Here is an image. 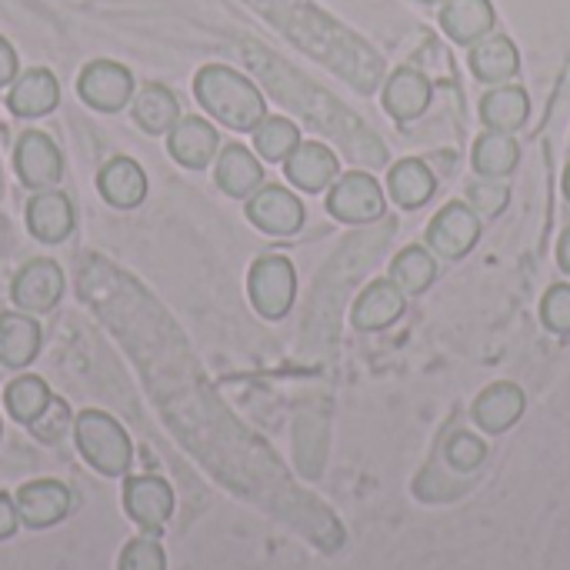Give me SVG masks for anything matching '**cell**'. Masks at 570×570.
Wrapping results in <instances>:
<instances>
[{
  "label": "cell",
  "instance_id": "cell-13",
  "mask_svg": "<svg viewBox=\"0 0 570 570\" xmlns=\"http://www.w3.org/2000/svg\"><path fill=\"white\" fill-rule=\"evenodd\" d=\"M63 294V274L53 261H30L20 267V274L13 277V287H10V297L20 311H30V314H47L57 307Z\"/></svg>",
  "mask_w": 570,
  "mask_h": 570
},
{
  "label": "cell",
  "instance_id": "cell-19",
  "mask_svg": "<svg viewBox=\"0 0 570 570\" xmlns=\"http://www.w3.org/2000/svg\"><path fill=\"white\" fill-rule=\"evenodd\" d=\"M214 177H217V187L234 200H247L250 194L264 187V167L244 144H227L220 150Z\"/></svg>",
  "mask_w": 570,
  "mask_h": 570
},
{
  "label": "cell",
  "instance_id": "cell-20",
  "mask_svg": "<svg viewBox=\"0 0 570 570\" xmlns=\"http://www.w3.org/2000/svg\"><path fill=\"white\" fill-rule=\"evenodd\" d=\"M57 104H60V83L43 67L17 73V80L10 83V94H7V107L17 117H43Z\"/></svg>",
  "mask_w": 570,
  "mask_h": 570
},
{
  "label": "cell",
  "instance_id": "cell-32",
  "mask_svg": "<svg viewBox=\"0 0 570 570\" xmlns=\"http://www.w3.org/2000/svg\"><path fill=\"white\" fill-rule=\"evenodd\" d=\"M117 570H167V558H164V548H160L157 534L134 538L120 551V568Z\"/></svg>",
  "mask_w": 570,
  "mask_h": 570
},
{
  "label": "cell",
  "instance_id": "cell-12",
  "mask_svg": "<svg viewBox=\"0 0 570 570\" xmlns=\"http://www.w3.org/2000/svg\"><path fill=\"white\" fill-rule=\"evenodd\" d=\"M124 511L134 524H140L147 534H160L167 518L174 514V491L160 478H130L124 484Z\"/></svg>",
  "mask_w": 570,
  "mask_h": 570
},
{
  "label": "cell",
  "instance_id": "cell-16",
  "mask_svg": "<svg viewBox=\"0 0 570 570\" xmlns=\"http://www.w3.org/2000/svg\"><path fill=\"white\" fill-rule=\"evenodd\" d=\"M17 514L27 528H53L70 514V491L60 481H30L17 491Z\"/></svg>",
  "mask_w": 570,
  "mask_h": 570
},
{
  "label": "cell",
  "instance_id": "cell-26",
  "mask_svg": "<svg viewBox=\"0 0 570 570\" xmlns=\"http://www.w3.org/2000/svg\"><path fill=\"white\" fill-rule=\"evenodd\" d=\"M40 351V327L27 314H0V364L27 367Z\"/></svg>",
  "mask_w": 570,
  "mask_h": 570
},
{
  "label": "cell",
  "instance_id": "cell-11",
  "mask_svg": "<svg viewBox=\"0 0 570 570\" xmlns=\"http://www.w3.org/2000/svg\"><path fill=\"white\" fill-rule=\"evenodd\" d=\"M404 311H407V294L391 277H377L357 294L351 307V324L357 331H384L397 324Z\"/></svg>",
  "mask_w": 570,
  "mask_h": 570
},
{
  "label": "cell",
  "instance_id": "cell-28",
  "mask_svg": "<svg viewBox=\"0 0 570 570\" xmlns=\"http://www.w3.org/2000/svg\"><path fill=\"white\" fill-rule=\"evenodd\" d=\"M130 110H134V120L147 134H167L180 120V104H177V97L164 83L140 87V94L134 97Z\"/></svg>",
  "mask_w": 570,
  "mask_h": 570
},
{
  "label": "cell",
  "instance_id": "cell-35",
  "mask_svg": "<svg viewBox=\"0 0 570 570\" xmlns=\"http://www.w3.org/2000/svg\"><path fill=\"white\" fill-rule=\"evenodd\" d=\"M481 458H484V444L471 434H464L451 444V461L458 468H474V464H481Z\"/></svg>",
  "mask_w": 570,
  "mask_h": 570
},
{
  "label": "cell",
  "instance_id": "cell-24",
  "mask_svg": "<svg viewBox=\"0 0 570 570\" xmlns=\"http://www.w3.org/2000/svg\"><path fill=\"white\" fill-rule=\"evenodd\" d=\"M97 187H100L107 204H114L120 210H130L147 197V174L140 170L137 160L114 157L110 164H104V170L97 177Z\"/></svg>",
  "mask_w": 570,
  "mask_h": 570
},
{
  "label": "cell",
  "instance_id": "cell-8",
  "mask_svg": "<svg viewBox=\"0 0 570 570\" xmlns=\"http://www.w3.org/2000/svg\"><path fill=\"white\" fill-rule=\"evenodd\" d=\"M284 174L301 194H324L341 177V160L327 144L301 140L294 154L284 160Z\"/></svg>",
  "mask_w": 570,
  "mask_h": 570
},
{
  "label": "cell",
  "instance_id": "cell-5",
  "mask_svg": "<svg viewBox=\"0 0 570 570\" xmlns=\"http://www.w3.org/2000/svg\"><path fill=\"white\" fill-rule=\"evenodd\" d=\"M484 234V220L464 200H448L424 230V247L441 261H464Z\"/></svg>",
  "mask_w": 570,
  "mask_h": 570
},
{
  "label": "cell",
  "instance_id": "cell-38",
  "mask_svg": "<svg viewBox=\"0 0 570 570\" xmlns=\"http://www.w3.org/2000/svg\"><path fill=\"white\" fill-rule=\"evenodd\" d=\"M558 267L570 274V227L561 234V240H558Z\"/></svg>",
  "mask_w": 570,
  "mask_h": 570
},
{
  "label": "cell",
  "instance_id": "cell-41",
  "mask_svg": "<svg viewBox=\"0 0 570 570\" xmlns=\"http://www.w3.org/2000/svg\"><path fill=\"white\" fill-rule=\"evenodd\" d=\"M0 431H3V428H0Z\"/></svg>",
  "mask_w": 570,
  "mask_h": 570
},
{
  "label": "cell",
  "instance_id": "cell-22",
  "mask_svg": "<svg viewBox=\"0 0 570 570\" xmlns=\"http://www.w3.org/2000/svg\"><path fill=\"white\" fill-rule=\"evenodd\" d=\"M528 117H531V97L518 83L491 87L481 97V124H484V130L514 134V130H521L528 124Z\"/></svg>",
  "mask_w": 570,
  "mask_h": 570
},
{
  "label": "cell",
  "instance_id": "cell-21",
  "mask_svg": "<svg viewBox=\"0 0 570 570\" xmlns=\"http://www.w3.org/2000/svg\"><path fill=\"white\" fill-rule=\"evenodd\" d=\"M27 227L43 244H60L73 230V204L60 190H40L27 204Z\"/></svg>",
  "mask_w": 570,
  "mask_h": 570
},
{
  "label": "cell",
  "instance_id": "cell-18",
  "mask_svg": "<svg viewBox=\"0 0 570 570\" xmlns=\"http://www.w3.org/2000/svg\"><path fill=\"white\" fill-rule=\"evenodd\" d=\"M438 194V174L421 157H404L387 170V197L404 210H421Z\"/></svg>",
  "mask_w": 570,
  "mask_h": 570
},
{
  "label": "cell",
  "instance_id": "cell-31",
  "mask_svg": "<svg viewBox=\"0 0 570 570\" xmlns=\"http://www.w3.org/2000/svg\"><path fill=\"white\" fill-rule=\"evenodd\" d=\"M468 204L474 207V214H478L481 220H494V217H501V214L508 210V204H511V187L501 184V180L481 177V180H474V184L468 187Z\"/></svg>",
  "mask_w": 570,
  "mask_h": 570
},
{
  "label": "cell",
  "instance_id": "cell-6",
  "mask_svg": "<svg viewBox=\"0 0 570 570\" xmlns=\"http://www.w3.org/2000/svg\"><path fill=\"white\" fill-rule=\"evenodd\" d=\"M247 220L271 237H294L304 227L307 210L294 190L281 184H264L257 194L247 197Z\"/></svg>",
  "mask_w": 570,
  "mask_h": 570
},
{
  "label": "cell",
  "instance_id": "cell-36",
  "mask_svg": "<svg viewBox=\"0 0 570 570\" xmlns=\"http://www.w3.org/2000/svg\"><path fill=\"white\" fill-rule=\"evenodd\" d=\"M17 524H20V514H17V501H13L10 494H3V491H0V541L13 538Z\"/></svg>",
  "mask_w": 570,
  "mask_h": 570
},
{
  "label": "cell",
  "instance_id": "cell-4",
  "mask_svg": "<svg viewBox=\"0 0 570 570\" xmlns=\"http://www.w3.org/2000/svg\"><path fill=\"white\" fill-rule=\"evenodd\" d=\"M247 294L264 321H281L297 301V271L284 254H264L250 264Z\"/></svg>",
  "mask_w": 570,
  "mask_h": 570
},
{
  "label": "cell",
  "instance_id": "cell-7",
  "mask_svg": "<svg viewBox=\"0 0 570 570\" xmlns=\"http://www.w3.org/2000/svg\"><path fill=\"white\" fill-rule=\"evenodd\" d=\"M77 94L83 97L87 107L100 114H117L130 104L134 97V77L124 63L117 60H94L83 67L77 80Z\"/></svg>",
  "mask_w": 570,
  "mask_h": 570
},
{
  "label": "cell",
  "instance_id": "cell-27",
  "mask_svg": "<svg viewBox=\"0 0 570 570\" xmlns=\"http://www.w3.org/2000/svg\"><path fill=\"white\" fill-rule=\"evenodd\" d=\"M521 414H524V391H521L518 384H508V381L488 387V391L478 397V404H474L478 424H481L484 431H491V434L511 428Z\"/></svg>",
  "mask_w": 570,
  "mask_h": 570
},
{
  "label": "cell",
  "instance_id": "cell-14",
  "mask_svg": "<svg viewBox=\"0 0 570 570\" xmlns=\"http://www.w3.org/2000/svg\"><path fill=\"white\" fill-rule=\"evenodd\" d=\"M167 147H170V157L180 167L204 170L217 157V150H220V134L204 117H180L167 130Z\"/></svg>",
  "mask_w": 570,
  "mask_h": 570
},
{
  "label": "cell",
  "instance_id": "cell-9",
  "mask_svg": "<svg viewBox=\"0 0 570 570\" xmlns=\"http://www.w3.org/2000/svg\"><path fill=\"white\" fill-rule=\"evenodd\" d=\"M434 100V83L424 70L417 67H397L387 83H384V94H381V104L384 110L397 120V124H411L417 117L428 114Z\"/></svg>",
  "mask_w": 570,
  "mask_h": 570
},
{
  "label": "cell",
  "instance_id": "cell-33",
  "mask_svg": "<svg viewBox=\"0 0 570 570\" xmlns=\"http://www.w3.org/2000/svg\"><path fill=\"white\" fill-rule=\"evenodd\" d=\"M541 321L551 334L570 337V284H551L541 301Z\"/></svg>",
  "mask_w": 570,
  "mask_h": 570
},
{
  "label": "cell",
  "instance_id": "cell-17",
  "mask_svg": "<svg viewBox=\"0 0 570 570\" xmlns=\"http://www.w3.org/2000/svg\"><path fill=\"white\" fill-rule=\"evenodd\" d=\"M494 23H498V10L491 0H444L441 3V30L461 47H474L478 40L494 33Z\"/></svg>",
  "mask_w": 570,
  "mask_h": 570
},
{
  "label": "cell",
  "instance_id": "cell-10",
  "mask_svg": "<svg viewBox=\"0 0 570 570\" xmlns=\"http://www.w3.org/2000/svg\"><path fill=\"white\" fill-rule=\"evenodd\" d=\"M13 164H17V177L33 190H50L63 174V160H60L57 144L40 130H27L17 140Z\"/></svg>",
  "mask_w": 570,
  "mask_h": 570
},
{
  "label": "cell",
  "instance_id": "cell-29",
  "mask_svg": "<svg viewBox=\"0 0 570 570\" xmlns=\"http://www.w3.org/2000/svg\"><path fill=\"white\" fill-rule=\"evenodd\" d=\"M297 144H301V127L287 117H264L254 130V147L271 164H284Z\"/></svg>",
  "mask_w": 570,
  "mask_h": 570
},
{
  "label": "cell",
  "instance_id": "cell-40",
  "mask_svg": "<svg viewBox=\"0 0 570 570\" xmlns=\"http://www.w3.org/2000/svg\"><path fill=\"white\" fill-rule=\"evenodd\" d=\"M417 3H428V7H438V3H444V0H417Z\"/></svg>",
  "mask_w": 570,
  "mask_h": 570
},
{
  "label": "cell",
  "instance_id": "cell-2",
  "mask_svg": "<svg viewBox=\"0 0 570 570\" xmlns=\"http://www.w3.org/2000/svg\"><path fill=\"white\" fill-rule=\"evenodd\" d=\"M73 438H77V451L83 454V461L107 474V478H120L130 471L134 464V448L127 431L104 411H80L73 417Z\"/></svg>",
  "mask_w": 570,
  "mask_h": 570
},
{
  "label": "cell",
  "instance_id": "cell-1",
  "mask_svg": "<svg viewBox=\"0 0 570 570\" xmlns=\"http://www.w3.org/2000/svg\"><path fill=\"white\" fill-rule=\"evenodd\" d=\"M194 94L217 124L240 134H254L257 124L267 117V100L257 90V83L224 63L200 67L194 77Z\"/></svg>",
  "mask_w": 570,
  "mask_h": 570
},
{
  "label": "cell",
  "instance_id": "cell-15",
  "mask_svg": "<svg viewBox=\"0 0 570 570\" xmlns=\"http://www.w3.org/2000/svg\"><path fill=\"white\" fill-rule=\"evenodd\" d=\"M471 73L488 83V87H501L511 83L521 70V50L508 33H488L484 40H478L468 53Z\"/></svg>",
  "mask_w": 570,
  "mask_h": 570
},
{
  "label": "cell",
  "instance_id": "cell-30",
  "mask_svg": "<svg viewBox=\"0 0 570 570\" xmlns=\"http://www.w3.org/2000/svg\"><path fill=\"white\" fill-rule=\"evenodd\" d=\"M3 401H7L10 417H13L17 424H27V428H30V424L43 414V407L50 404V387H47L40 377L23 374V377H17V381L7 387Z\"/></svg>",
  "mask_w": 570,
  "mask_h": 570
},
{
  "label": "cell",
  "instance_id": "cell-37",
  "mask_svg": "<svg viewBox=\"0 0 570 570\" xmlns=\"http://www.w3.org/2000/svg\"><path fill=\"white\" fill-rule=\"evenodd\" d=\"M13 80H17V53L7 43V37H0V87H7Z\"/></svg>",
  "mask_w": 570,
  "mask_h": 570
},
{
  "label": "cell",
  "instance_id": "cell-34",
  "mask_svg": "<svg viewBox=\"0 0 570 570\" xmlns=\"http://www.w3.org/2000/svg\"><path fill=\"white\" fill-rule=\"evenodd\" d=\"M70 428H73V417H70V407H67L60 397H50V404L43 407V414L30 424L33 438H37V441H43V444L60 441Z\"/></svg>",
  "mask_w": 570,
  "mask_h": 570
},
{
  "label": "cell",
  "instance_id": "cell-23",
  "mask_svg": "<svg viewBox=\"0 0 570 570\" xmlns=\"http://www.w3.org/2000/svg\"><path fill=\"white\" fill-rule=\"evenodd\" d=\"M471 164H474L478 177L504 180V177H511V174L518 170V164H521V144H518L514 134L484 130V134L474 140Z\"/></svg>",
  "mask_w": 570,
  "mask_h": 570
},
{
  "label": "cell",
  "instance_id": "cell-39",
  "mask_svg": "<svg viewBox=\"0 0 570 570\" xmlns=\"http://www.w3.org/2000/svg\"><path fill=\"white\" fill-rule=\"evenodd\" d=\"M561 190H564V197L570 200V164H568V170H564V180H561Z\"/></svg>",
  "mask_w": 570,
  "mask_h": 570
},
{
  "label": "cell",
  "instance_id": "cell-3",
  "mask_svg": "<svg viewBox=\"0 0 570 570\" xmlns=\"http://www.w3.org/2000/svg\"><path fill=\"white\" fill-rule=\"evenodd\" d=\"M327 214L341 224H377L387 214V194L381 187V180L367 170H347L341 174L331 187H327V200H324Z\"/></svg>",
  "mask_w": 570,
  "mask_h": 570
},
{
  "label": "cell",
  "instance_id": "cell-25",
  "mask_svg": "<svg viewBox=\"0 0 570 570\" xmlns=\"http://www.w3.org/2000/svg\"><path fill=\"white\" fill-rule=\"evenodd\" d=\"M438 274H441V271H438V257H434L428 247H417V244L397 250L394 261H391V281H394L407 297L428 294V291L434 287Z\"/></svg>",
  "mask_w": 570,
  "mask_h": 570
}]
</instances>
